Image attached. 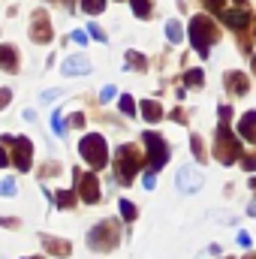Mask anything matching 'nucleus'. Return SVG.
Returning a JSON list of instances; mask_svg holds the SVG:
<instances>
[{
  "mask_svg": "<svg viewBox=\"0 0 256 259\" xmlns=\"http://www.w3.org/2000/svg\"><path fill=\"white\" fill-rule=\"evenodd\" d=\"M229 121H232V106H220L217 139H214V154H217V160H220L223 166H229V163H238V160H241V145H238V139L232 136Z\"/></svg>",
  "mask_w": 256,
  "mask_h": 259,
  "instance_id": "obj_1",
  "label": "nucleus"
},
{
  "mask_svg": "<svg viewBox=\"0 0 256 259\" xmlns=\"http://www.w3.org/2000/svg\"><path fill=\"white\" fill-rule=\"evenodd\" d=\"M217 39H220L217 24L208 15H193L190 18V42H193V49H196V55L199 58H208V52H211V46Z\"/></svg>",
  "mask_w": 256,
  "mask_h": 259,
  "instance_id": "obj_2",
  "label": "nucleus"
},
{
  "mask_svg": "<svg viewBox=\"0 0 256 259\" xmlns=\"http://www.w3.org/2000/svg\"><path fill=\"white\" fill-rule=\"evenodd\" d=\"M142 163H145V157H142V151H139L136 145H130V142L127 145H121L118 154H115V163H112L118 184H133V178L139 175Z\"/></svg>",
  "mask_w": 256,
  "mask_h": 259,
  "instance_id": "obj_3",
  "label": "nucleus"
},
{
  "mask_svg": "<svg viewBox=\"0 0 256 259\" xmlns=\"http://www.w3.org/2000/svg\"><path fill=\"white\" fill-rule=\"evenodd\" d=\"M118 241H121V223L112 220V217H109V220H100V223L88 232V244H91V250H100V253L115 250Z\"/></svg>",
  "mask_w": 256,
  "mask_h": 259,
  "instance_id": "obj_4",
  "label": "nucleus"
},
{
  "mask_svg": "<svg viewBox=\"0 0 256 259\" xmlns=\"http://www.w3.org/2000/svg\"><path fill=\"white\" fill-rule=\"evenodd\" d=\"M78 151H81V157H84V163H88L91 169H106V166H109V145H106V139H103L100 133L81 136Z\"/></svg>",
  "mask_w": 256,
  "mask_h": 259,
  "instance_id": "obj_5",
  "label": "nucleus"
},
{
  "mask_svg": "<svg viewBox=\"0 0 256 259\" xmlns=\"http://www.w3.org/2000/svg\"><path fill=\"white\" fill-rule=\"evenodd\" d=\"M142 139H145V148H148V157H145L148 172H151V175H157V172L169 163V145H166V139H163V136H157V133H151V130H148Z\"/></svg>",
  "mask_w": 256,
  "mask_h": 259,
  "instance_id": "obj_6",
  "label": "nucleus"
},
{
  "mask_svg": "<svg viewBox=\"0 0 256 259\" xmlns=\"http://www.w3.org/2000/svg\"><path fill=\"white\" fill-rule=\"evenodd\" d=\"M0 142L12 148L15 169H18V172H30V166H33V145H30V139H24V136H18V139H12V136H0Z\"/></svg>",
  "mask_w": 256,
  "mask_h": 259,
  "instance_id": "obj_7",
  "label": "nucleus"
},
{
  "mask_svg": "<svg viewBox=\"0 0 256 259\" xmlns=\"http://www.w3.org/2000/svg\"><path fill=\"white\" fill-rule=\"evenodd\" d=\"M72 178H75V193L84 205H97L100 202V184H97V175L94 172H84V169H72Z\"/></svg>",
  "mask_w": 256,
  "mask_h": 259,
  "instance_id": "obj_8",
  "label": "nucleus"
},
{
  "mask_svg": "<svg viewBox=\"0 0 256 259\" xmlns=\"http://www.w3.org/2000/svg\"><path fill=\"white\" fill-rule=\"evenodd\" d=\"M202 184H205V178H202V172H199L196 166H181L178 175H175V187H178L181 193H199Z\"/></svg>",
  "mask_w": 256,
  "mask_h": 259,
  "instance_id": "obj_9",
  "label": "nucleus"
},
{
  "mask_svg": "<svg viewBox=\"0 0 256 259\" xmlns=\"http://www.w3.org/2000/svg\"><path fill=\"white\" fill-rule=\"evenodd\" d=\"M52 24H49V12L46 9H36L33 12V18H30V39L33 42H39V46H46V42H52Z\"/></svg>",
  "mask_w": 256,
  "mask_h": 259,
  "instance_id": "obj_10",
  "label": "nucleus"
},
{
  "mask_svg": "<svg viewBox=\"0 0 256 259\" xmlns=\"http://www.w3.org/2000/svg\"><path fill=\"white\" fill-rule=\"evenodd\" d=\"M217 15L223 18V24H229L232 30H241V33H244V30H247V27L253 24V18H250V12H247L244 6H238V9H220Z\"/></svg>",
  "mask_w": 256,
  "mask_h": 259,
  "instance_id": "obj_11",
  "label": "nucleus"
},
{
  "mask_svg": "<svg viewBox=\"0 0 256 259\" xmlns=\"http://www.w3.org/2000/svg\"><path fill=\"white\" fill-rule=\"evenodd\" d=\"M223 81H226V91H229L232 97H244V94L250 91V78H247L244 72H238V69L226 72V75H223Z\"/></svg>",
  "mask_w": 256,
  "mask_h": 259,
  "instance_id": "obj_12",
  "label": "nucleus"
},
{
  "mask_svg": "<svg viewBox=\"0 0 256 259\" xmlns=\"http://www.w3.org/2000/svg\"><path fill=\"white\" fill-rule=\"evenodd\" d=\"M61 72H64V75H84V72H91V61L81 58V55L66 58L64 64H61Z\"/></svg>",
  "mask_w": 256,
  "mask_h": 259,
  "instance_id": "obj_13",
  "label": "nucleus"
},
{
  "mask_svg": "<svg viewBox=\"0 0 256 259\" xmlns=\"http://www.w3.org/2000/svg\"><path fill=\"white\" fill-rule=\"evenodd\" d=\"M0 69L3 72H18V49L15 46H0Z\"/></svg>",
  "mask_w": 256,
  "mask_h": 259,
  "instance_id": "obj_14",
  "label": "nucleus"
},
{
  "mask_svg": "<svg viewBox=\"0 0 256 259\" xmlns=\"http://www.w3.org/2000/svg\"><path fill=\"white\" fill-rule=\"evenodd\" d=\"M238 133H241V139H247V142H253L256 145V112L241 115V121H238Z\"/></svg>",
  "mask_w": 256,
  "mask_h": 259,
  "instance_id": "obj_15",
  "label": "nucleus"
},
{
  "mask_svg": "<svg viewBox=\"0 0 256 259\" xmlns=\"http://www.w3.org/2000/svg\"><path fill=\"white\" fill-rule=\"evenodd\" d=\"M142 118H145L148 124H157V121L163 118V106L154 103V100H145V103H142Z\"/></svg>",
  "mask_w": 256,
  "mask_h": 259,
  "instance_id": "obj_16",
  "label": "nucleus"
},
{
  "mask_svg": "<svg viewBox=\"0 0 256 259\" xmlns=\"http://www.w3.org/2000/svg\"><path fill=\"white\" fill-rule=\"evenodd\" d=\"M42 247H49V250H52V253H58V256H66V253H69V241L52 238V235H42Z\"/></svg>",
  "mask_w": 256,
  "mask_h": 259,
  "instance_id": "obj_17",
  "label": "nucleus"
},
{
  "mask_svg": "<svg viewBox=\"0 0 256 259\" xmlns=\"http://www.w3.org/2000/svg\"><path fill=\"white\" fill-rule=\"evenodd\" d=\"M166 36H169V42H181L184 39V27H181L178 18H169L166 21Z\"/></svg>",
  "mask_w": 256,
  "mask_h": 259,
  "instance_id": "obj_18",
  "label": "nucleus"
},
{
  "mask_svg": "<svg viewBox=\"0 0 256 259\" xmlns=\"http://www.w3.org/2000/svg\"><path fill=\"white\" fill-rule=\"evenodd\" d=\"M75 199H78V193H75V190H58V193H55L58 208H72V205H75Z\"/></svg>",
  "mask_w": 256,
  "mask_h": 259,
  "instance_id": "obj_19",
  "label": "nucleus"
},
{
  "mask_svg": "<svg viewBox=\"0 0 256 259\" xmlns=\"http://www.w3.org/2000/svg\"><path fill=\"white\" fill-rule=\"evenodd\" d=\"M130 6H133V12H136V18H151V0H130Z\"/></svg>",
  "mask_w": 256,
  "mask_h": 259,
  "instance_id": "obj_20",
  "label": "nucleus"
},
{
  "mask_svg": "<svg viewBox=\"0 0 256 259\" xmlns=\"http://www.w3.org/2000/svg\"><path fill=\"white\" fill-rule=\"evenodd\" d=\"M78 6H81L88 15H97V12L106 9V0H78Z\"/></svg>",
  "mask_w": 256,
  "mask_h": 259,
  "instance_id": "obj_21",
  "label": "nucleus"
},
{
  "mask_svg": "<svg viewBox=\"0 0 256 259\" xmlns=\"http://www.w3.org/2000/svg\"><path fill=\"white\" fill-rule=\"evenodd\" d=\"M121 217H124L127 223H133V220L139 217V208H136V205H133L130 199H121Z\"/></svg>",
  "mask_w": 256,
  "mask_h": 259,
  "instance_id": "obj_22",
  "label": "nucleus"
},
{
  "mask_svg": "<svg viewBox=\"0 0 256 259\" xmlns=\"http://www.w3.org/2000/svg\"><path fill=\"white\" fill-rule=\"evenodd\" d=\"M190 148H193V157L199 160V163H205V145H202V136H190Z\"/></svg>",
  "mask_w": 256,
  "mask_h": 259,
  "instance_id": "obj_23",
  "label": "nucleus"
},
{
  "mask_svg": "<svg viewBox=\"0 0 256 259\" xmlns=\"http://www.w3.org/2000/svg\"><path fill=\"white\" fill-rule=\"evenodd\" d=\"M127 66H130V69H139V72H145V69H148L145 58H142L139 52H127Z\"/></svg>",
  "mask_w": 256,
  "mask_h": 259,
  "instance_id": "obj_24",
  "label": "nucleus"
},
{
  "mask_svg": "<svg viewBox=\"0 0 256 259\" xmlns=\"http://www.w3.org/2000/svg\"><path fill=\"white\" fill-rule=\"evenodd\" d=\"M66 124H69V121L61 118V112L52 115V133H55V136H66Z\"/></svg>",
  "mask_w": 256,
  "mask_h": 259,
  "instance_id": "obj_25",
  "label": "nucleus"
},
{
  "mask_svg": "<svg viewBox=\"0 0 256 259\" xmlns=\"http://www.w3.org/2000/svg\"><path fill=\"white\" fill-rule=\"evenodd\" d=\"M202 78H205V72H202V69H190V72L184 75L187 88H199V84H202Z\"/></svg>",
  "mask_w": 256,
  "mask_h": 259,
  "instance_id": "obj_26",
  "label": "nucleus"
},
{
  "mask_svg": "<svg viewBox=\"0 0 256 259\" xmlns=\"http://www.w3.org/2000/svg\"><path fill=\"white\" fill-rule=\"evenodd\" d=\"M118 106H121V112H124V115H136V103H133V97H130V94H124V97L118 100Z\"/></svg>",
  "mask_w": 256,
  "mask_h": 259,
  "instance_id": "obj_27",
  "label": "nucleus"
},
{
  "mask_svg": "<svg viewBox=\"0 0 256 259\" xmlns=\"http://www.w3.org/2000/svg\"><path fill=\"white\" fill-rule=\"evenodd\" d=\"M115 97H118V91H115V84H106V88L100 91V100H103V103H109V100H115Z\"/></svg>",
  "mask_w": 256,
  "mask_h": 259,
  "instance_id": "obj_28",
  "label": "nucleus"
},
{
  "mask_svg": "<svg viewBox=\"0 0 256 259\" xmlns=\"http://www.w3.org/2000/svg\"><path fill=\"white\" fill-rule=\"evenodd\" d=\"M238 163H241V166H244L247 172H256V154H247V157H241Z\"/></svg>",
  "mask_w": 256,
  "mask_h": 259,
  "instance_id": "obj_29",
  "label": "nucleus"
},
{
  "mask_svg": "<svg viewBox=\"0 0 256 259\" xmlns=\"http://www.w3.org/2000/svg\"><path fill=\"white\" fill-rule=\"evenodd\" d=\"M15 190H18L15 181H0V193L3 196H15Z\"/></svg>",
  "mask_w": 256,
  "mask_h": 259,
  "instance_id": "obj_30",
  "label": "nucleus"
},
{
  "mask_svg": "<svg viewBox=\"0 0 256 259\" xmlns=\"http://www.w3.org/2000/svg\"><path fill=\"white\" fill-rule=\"evenodd\" d=\"M88 33H91V36H94L97 42H106V39H109V36H106V33H103V30H100L97 24H91V27H88Z\"/></svg>",
  "mask_w": 256,
  "mask_h": 259,
  "instance_id": "obj_31",
  "label": "nucleus"
},
{
  "mask_svg": "<svg viewBox=\"0 0 256 259\" xmlns=\"http://www.w3.org/2000/svg\"><path fill=\"white\" fill-rule=\"evenodd\" d=\"M9 100H12V91L0 88V109H3V106H9Z\"/></svg>",
  "mask_w": 256,
  "mask_h": 259,
  "instance_id": "obj_32",
  "label": "nucleus"
},
{
  "mask_svg": "<svg viewBox=\"0 0 256 259\" xmlns=\"http://www.w3.org/2000/svg\"><path fill=\"white\" fill-rule=\"evenodd\" d=\"M205 6H208V9H214V12L226 9V6H223V0H205Z\"/></svg>",
  "mask_w": 256,
  "mask_h": 259,
  "instance_id": "obj_33",
  "label": "nucleus"
},
{
  "mask_svg": "<svg viewBox=\"0 0 256 259\" xmlns=\"http://www.w3.org/2000/svg\"><path fill=\"white\" fill-rule=\"evenodd\" d=\"M172 121H178V124H187V115H184L181 109H175V112H172Z\"/></svg>",
  "mask_w": 256,
  "mask_h": 259,
  "instance_id": "obj_34",
  "label": "nucleus"
},
{
  "mask_svg": "<svg viewBox=\"0 0 256 259\" xmlns=\"http://www.w3.org/2000/svg\"><path fill=\"white\" fill-rule=\"evenodd\" d=\"M72 42H88V33H84V30H75V33H72Z\"/></svg>",
  "mask_w": 256,
  "mask_h": 259,
  "instance_id": "obj_35",
  "label": "nucleus"
},
{
  "mask_svg": "<svg viewBox=\"0 0 256 259\" xmlns=\"http://www.w3.org/2000/svg\"><path fill=\"white\" fill-rule=\"evenodd\" d=\"M69 124H72V127H84V115H72Z\"/></svg>",
  "mask_w": 256,
  "mask_h": 259,
  "instance_id": "obj_36",
  "label": "nucleus"
},
{
  "mask_svg": "<svg viewBox=\"0 0 256 259\" xmlns=\"http://www.w3.org/2000/svg\"><path fill=\"white\" fill-rule=\"evenodd\" d=\"M3 166H9V154L3 151V142H0V169H3Z\"/></svg>",
  "mask_w": 256,
  "mask_h": 259,
  "instance_id": "obj_37",
  "label": "nucleus"
},
{
  "mask_svg": "<svg viewBox=\"0 0 256 259\" xmlns=\"http://www.w3.org/2000/svg\"><path fill=\"white\" fill-rule=\"evenodd\" d=\"M238 244H244V247H247V244H250V235H247V232H238Z\"/></svg>",
  "mask_w": 256,
  "mask_h": 259,
  "instance_id": "obj_38",
  "label": "nucleus"
},
{
  "mask_svg": "<svg viewBox=\"0 0 256 259\" xmlns=\"http://www.w3.org/2000/svg\"><path fill=\"white\" fill-rule=\"evenodd\" d=\"M247 214H250V217H256V202H250V205H247Z\"/></svg>",
  "mask_w": 256,
  "mask_h": 259,
  "instance_id": "obj_39",
  "label": "nucleus"
},
{
  "mask_svg": "<svg viewBox=\"0 0 256 259\" xmlns=\"http://www.w3.org/2000/svg\"><path fill=\"white\" fill-rule=\"evenodd\" d=\"M250 66H253V72H256V55H250Z\"/></svg>",
  "mask_w": 256,
  "mask_h": 259,
  "instance_id": "obj_40",
  "label": "nucleus"
},
{
  "mask_svg": "<svg viewBox=\"0 0 256 259\" xmlns=\"http://www.w3.org/2000/svg\"><path fill=\"white\" fill-rule=\"evenodd\" d=\"M250 190H256V178H250Z\"/></svg>",
  "mask_w": 256,
  "mask_h": 259,
  "instance_id": "obj_41",
  "label": "nucleus"
},
{
  "mask_svg": "<svg viewBox=\"0 0 256 259\" xmlns=\"http://www.w3.org/2000/svg\"><path fill=\"white\" fill-rule=\"evenodd\" d=\"M244 259H256V253H247V256H244Z\"/></svg>",
  "mask_w": 256,
  "mask_h": 259,
  "instance_id": "obj_42",
  "label": "nucleus"
},
{
  "mask_svg": "<svg viewBox=\"0 0 256 259\" xmlns=\"http://www.w3.org/2000/svg\"><path fill=\"white\" fill-rule=\"evenodd\" d=\"M235 3H238V6H244V3H247V0H235Z\"/></svg>",
  "mask_w": 256,
  "mask_h": 259,
  "instance_id": "obj_43",
  "label": "nucleus"
},
{
  "mask_svg": "<svg viewBox=\"0 0 256 259\" xmlns=\"http://www.w3.org/2000/svg\"><path fill=\"white\" fill-rule=\"evenodd\" d=\"M253 33H256V15H253Z\"/></svg>",
  "mask_w": 256,
  "mask_h": 259,
  "instance_id": "obj_44",
  "label": "nucleus"
},
{
  "mask_svg": "<svg viewBox=\"0 0 256 259\" xmlns=\"http://www.w3.org/2000/svg\"><path fill=\"white\" fill-rule=\"evenodd\" d=\"M27 259H39V256H27Z\"/></svg>",
  "mask_w": 256,
  "mask_h": 259,
  "instance_id": "obj_45",
  "label": "nucleus"
}]
</instances>
